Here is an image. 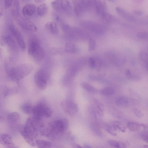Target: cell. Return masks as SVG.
<instances>
[{
	"instance_id": "4316f807",
	"label": "cell",
	"mask_w": 148,
	"mask_h": 148,
	"mask_svg": "<svg viewBox=\"0 0 148 148\" xmlns=\"http://www.w3.org/2000/svg\"><path fill=\"white\" fill-rule=\"evenodd\" d=\"M96 6V10L97 13L99 15H102L105 12L104 6L103 4L100 2H95Z\"/></svg>"
},
{
	"instance_id": "ffe728a7",
	"label": "cell",
	"mask_w": 148,
	"mask_h": 148,
	"mask_svg": "<svg viewBox=\"0 0 148 148\" xmlns=\"http://www.w3.org/2000/svg\"><path fill=\"white\" fill-rule=\"evenodd\" d=\"M111 126L116 131L118 130L123 132H124L125 131V127L120 122L114 121L112 123Z\"/></svg>"
},
{
	"instance_id": "1f68e13d",
	"label": "cell",
	"mask_w": 148,
	"mask_h": 148,
	"mask_svg": "<svg viewBox=\"0 0 148 148\" xmlns=\"http://www.w3.org/2000/svg\"><path fill=\"white\" fill-rule=\"evenodd\" d=\"M133 112L135 115L137 117L141 118L143 116V114L141 111L137 108H134Z\"/></svg>"
},
{
	"instance_id": "3957f363",
	"label": "cell",
	"mask_w": 148,
	"mask_h": 148,
	"mask_svg": "<svg viewBox=\"0 0 148 148\" xmlns=\"http://www.w3.org/2000/svg\"><path fill=\"white\" fill-rule=\"evenodd\" d=\"M28 54L36 60H42L45 55V52L40 43L37 39L33 38L29 41L28 45Z\"/></svg>"
},
{
	"instance_id": "7bdbcfd3",
	"label": "cell",
	"mask_w": 148,
	"mask_h": 148,
	"mask_svg": "<svg viewBox=\"0 0 148 148\" xmlns=\"http://www.w3.org/2000/svg\"><path fill=\"white\" fill-rule=\"evenodd\" d=\"M0 16H1L2 13V10H1V8H0Z\"/></svg>"
},
{
	"instance_id": "836d02e7",
	"label": "cell",
	"mask_w": 148,
	"mask_h": 148,
	"mask_svg": "<svg viewBox=\"0 0 148 148\" xmlns=\"http://www.w3.org/2000/svg\"><path fill=\"white\" fill-rule=\"evenodd\" d=\"M88 62L90 67L93 68L95 65V60L93 58H90L88 60Z\"/></svg>"
},
{
	"instance_id": "b9f144b4",
	"label": "cell",
	"mask_w": 148,
	"mask_h": 148,
	"mask_svg": "<svg viewBox=\"0 0 148 148\" xmlns=\"http://www.w3.org/2000/svg\"><path fill=\"white\" fill-rule=\"evenodd\" d=\"M144 148H148V145H145L143 146Z\"/></svg>"
},
{
	"instance_id": "e575fe53",
	"label": "cell",
	"mask_w": 148,
	"mask_h": 148,
	"mask_svg": "<svg viewBox=\"0 0 148 148\" xmlns=\"http://www.w3.org/2000/svg\"><path fill=\"white\" fill-rule=\"evenodd\" d=\"M13 2L12 0H6L5 1V6L6 8H8L11 5Z\"/></svg>"
},
{
	"instance_id": "9a60e30c",
	"label": "cell",
	"mask_w": 148,
	"mask_h": 148,
	"mask_svg": "<svg viewBox=\"0 0 148 148\" xmlns=\"http://www.w3.org/2000/svg\"><path fill=\"white\" fill-rule=\"evenodd\" d=\"M46 29L50 33L53 34H56L58 32L57 25L55 22L50 21L47 23L45 25Z\"/></svg>"
},
{
	"instance_id": "8fae6325",
	"label": "cell",
	"mask_w": 148,
	"mask_h": 148,
	"mask_svg": "<svg viewBox=\"0 0 148 148\" xmlns=\"http://www.w3.org/2000/svg\"><path fill=\"white\" fill-rule=\"evenodd\" d=\"M116 10L120 16L127 21L130 22H134L136 21L135 17L124 9L118 7H116Z\"/></svg>"
},
{
	"instance_id": "277c9868",
	"label": "cell",
	"mask_w": 148,
	"mask_h": 148,
	"mask_svg": "<svg viewBox=\"0 0 148 148\" xmlns=\"http://www.w3.org/2000/svg\"><path fill=\"white\" fill-rule=\"evenodd\" d=\"M68 125V121L65 119L54 121L50 123L48 128L46 129L45 133L50 135H58L66 130Z\"/></svg>"
},
{
	"instance_id": "52a82bcc",
	"label": "cell",
	"mask_w": 148,
	"mask_h": 148,
	"mask_svg": "<svg viewBox=\"0 0 148 148\" xmlns=\"http://www.w3.org/2000/svg\"><path fill=\"white\" fill-rule=\"evenodd\" d=\"M60 105L64 112L70 116H73L77 112V106L73 102L65 100L61 102Z\"/></svg>"
},
{
	"instance_id": "7402d4cb",
	"label": "cell",
	"mask_w": 148,
	"mask_h": 148,
	"mask_svg": "<svg viewBox=\"0 0 148 148\" xmlns=\"http://www.w3.org/2000/svg\"><path fill=\"white\" fill-rule=\"evenodd\" d=\"M82 88L89 92L92 93H96L97 89L90 84L86 82H82L80 84Z\"/></svg>"
},
{
	"instance_id": "cb8c5ba5",
	"label": "cell",
	"mask_w": 148,
	"mask_h": 148,
	"mask_svg": "<svg viewBox=\"0 0 148 148\" xmlns=\"http://www.w3.org/2000/svg\"><path fill=\"white\" fill-rule=\"evenodd\" d=\"M101 94L104 96H110L113 95L114 92V89L111 87H107L100 91Z\"/></svg>"
},
{
	"instance_id": "f35d334b",
	"label": "cell",
	"mask_w": 148,
	"mask_h": 148,
	"mask_svg": "<svg viewBox=\"0 0 148 148\" xmlns=\"http://www.w3.org/2000/svg\"><path fill=\"white\" fill-rule=\"evenodd\" d=\"M84 148H92V147L89 145L88 144H85L84 146Z\"/></svg>"
},
{
	"instance_id": "e0dca14e",
	"label": "cell",
	"mask_w": 148,
	"mask_h": 148,
	"mask_svg": "<svg viewBox=\"0 0 148 148\" xmlns=\"http://www.w3.org/2000/svg\"><path fill=\"white\" fill-rule=\"evenodd\" d=\"M7 119L11 123L16 124L20 120V116L18 112H12L8 115Z\"/></svg>"
},
{
	"instance_id": "ee69618b",
	"label": "cell",
	"mask_w": 148,
	"mask_h": 148,
	"mask_svg": "<svg viewBox=\"0 0 148 148\" xmlns=\"http://www.w3.org/2000/svg\"><path fill=\"white\" fill-rule=\"evenodd\" d=\"M147 48H148V47H147Z\"/></svg>"
},
{
	"instance_id": "d6a6232c",
	"label": "cell",
	"mask_w": 148,
	"mask_h": 148,
	"mask_svg": "<svg viewBox=\"0 0 148 148\" xmlns=\"http://www.w3.org/2000/svg\"><path fill=\"white\" fill-rule=\"evenodd\" d=\"M101 16L106 21H109L112 18V16L110 14L105 12Z\"/></svg>"
},
{
	"instance_id": "603a6c76",
	"label": "cell",
	"mask_w": 148,
	"mask_h": 148,
	"mask_svg": "<svg viewBox=\"0 0 148 148\" xmlns=\"http://www.w3.org/2000/svg\"><path fill=\"white\" fill-rule=\"evenodd\" d=\"M65 50L69 53H75L77 51L76 47L73 43L71 42H67L66 44Z\"/></svg>"
},
{
	"instance_id": "7c38bea8",
	"label": "cell",
	"mask_w": 148,
	"mask_h": 148,
	"mask_svg": "<svg viewBox=\"0 0 148 148\" xmlns=\"http://www.w3.org/2000/svg\"><path fill=\"white\" fill-rule=\"evenodd\" d=\"M20 23L24 28L32 32H36L37 27L35 24L27 19H23L20 21Z\"/></svg>"
},
{
	"instance_id": "ba28073f",
	"label": "cell",
	"mask_w": 148,
	"mask_h": 148,
	"mask_svg": "<svg viewBox=\"0 0 148 148\" xmlns=\"http://www.w3.org/2000/svg\"><path fill=\"white\" fill-rule=\"evenodd\" d=\"M10 31L11 34L16 38L19 47L23 50H24L26 48L25 43L20 32L14 25L9 27Z\"/></svg>"
},
{
	"instance_id": "4fadbf2b",
	"label": "cell",
	"mask_w": 148,
	"mask_h": 148,
	"mask_svg": "<svg viewBox=\"0 0 148 148\" xmlns=\"http://www.w3.org/2000/svg\"><path fill=\"white\" fill-rule=\"evenodd\" d=\"M36 6L33 3H29L26 4L22 9V13L25 16H30L35 12Z\"/></svg>"
},
{
	"instance_id": "74e56055",
	"label": "cell",
	"mask_w": 148,
	"mask_h": 148,
	"mask_svg": "<svg viewBox=\"0 0 148 148\" xmlns=\"http://www.w3.org/2000/svg\"><path fill=\"white\" fill-rule=\"evenodd\" d=\"M73 147L74 148H84V147H82L79 145L76 144H73Z\"/></svg>"
},
{
	"instance_id": "2e32d148",
	"label": "cell",
	"mask_w": 148,
	"mask_h": 148,
	"mask_svg": "<svg viewBox=\"0 0 148 148\" xmlns=\"http://www.w3.org/2000/svg\"><path fill=\"white\" fill-rule=\"evenodd\" d=\"M127 127L128 130L132 132H136L139 131L142 127L145 128V126L143 124L130 122L127 124Z\"/></svg>"
},
{
	"instance_id": "60d3db41",
	"label": "cell",
	"mask_w": 148,
	"mask_h": 148,
	"mask_svg": "<svg viewBox=\"0 0 148 148\" xmlns=\"http://www.w3.org/2000/svg\"><path fill=\"white\" fill-rule=\"evenodd\" d=\"M4 119V117H3L2 116H1L0 118V122H1L2 121H3Z\"/></svg>"
},
{
	"instance_id": "f1b7e54d",
	"label": "cell",
	"mask_w": 148,
	"mask_h": 148,
	"mask_svg": "<svg viewBox=\"0 0 148 148\" xmlns=\"http://www.w3.org/2000/svg\"><path fill=\"white\" fill-rule=\"evenodd\" d=\"M95 105L97 112L100 114H102L103 112L104 108L103 105L98 101L95 100Z\"/></svg>"
},
{
	"instance_id": "f546056e",
	"label": "cell",
	"mask_w": 148,
	"mask_h": 148,
	"mask_svg": "<svg viewBox=\"0 0 148 148\" xmlns=\"http://www.w3.org/2000/svg\"><path fill=\"white\" fill-rule=\"evenodd\" d=\"M96 42L94 39L90 38L89 40L88 49L90 51L93 50L96 47Z\"/></svg>"
},
{
	"instance_id": "8992f818",
	"label": "cell",
	"mask_w": 148,
	"mask_h": 148,
	"mask_svg": "<svg viewBox=\"0 0 148 148\" xmlns=\"http://www.w3.org/2000/svg\"><path fill=\"white\" fill-rule=\"evenodd\" d=\"M34 82L37 86L40 89H46L47 86V80L46 72L42 69L38 71L34 75Z\"/></svg>"
},
{
	"instance_id": "44dd1931",
	"label": "cell",
	"mask_w": 148,
	"mask_h": 148,
	"mask_svg": "<svg viewBox=\"0 0 148 148\" xmlns=\"http://www.w3.org/2000/svg\"><path fill=\"white\" fill-rule=\"evenodd\" d=\"M47 11V6L45 3H42L40 4L37 8V13L40 16H43L45 15Z\"/></svg>"
},
{
	"instance_id": "d590c367",
	"label": "cell",
	"mask_w": 148,
	"mask_h": 148,
	"mask_svg": "<svg viewBox=\"0 0 148 148\" xmlns=\"http://www.w3.org/2000/svg\"><path fill=\"white\" fill-rule=\"evenodd\" d=\"M125 74L126 77L129 78H132V75L131 72L129 69H127L126 70L125 72Z\"/></svg>"
},
{
	"instance_id": "d4e9b609",
	"label": "cell",
	"mask_w": 148,
	"mask_h": 148,
	"mask_svg": "<svg viewBox=\"0 0 148 148\" xmlns=\"http://www.w3.org/2000/svg\"><path fill=\"white\" fill-rule=\"evenodd\" d=\"M140 60L145 65L148 64V53L145 51H141L139 54Z\"/></svg>"
},
{
	"instance_id": "4dcf8cb0",
	"label": "cell",
	"mask_w": 148,
	"mask_h": 148,
	"mask_svg": "<svg viewBox=\"0 0 148 148\" xmlns=\"http://www.w3.org/2000/svg\"><path fill=\"white\" fill-rule=\"evenodd\" d=\"M107 131L110 134L114 136L117 135L116 131H115L111 125H108L106 128Z\"/></svg>"
},
{
	"instance_id": "9c48e42d",
	"label": "cell",
	"mask_w": 148,
	"mask_h": 148,
	"mask_svg": "<svg viewBox=\"0 0 148 148\" xmlns=\"http://www.w3.org/2000/svg\"><path fill=\"white\" fill-rule=\"evenodd\" d=\"M115 102L116 105L119 107H127L133 105L134 103V101L130 98L121 96L116 99Z\"/></svg>"
},
{
	"instance_id": "5b68a950",
	"label": "cell",
	"mask_w": 148,
	"mask_h": 148,
	"mask_svg": "<svg viewBox=\"0 0 148 148\" xmlns=\"http://www.w3.org/2000/svg\"><path fill=\"white\" fill-rule=\"evenodd\" d=\"M51 110L45 104L40 103L33 107L32 114L34 116L41 118L42 117H49L52 114Z\"/></svg>"
},
{
	"instance_id": "d6986e66",
	"label": "cell",
	"mask_w": 148,
	"mask_h": 148,
	"mask_svg": "<svg viewBox=\"0 0 148 148\" xmlns=\"http://www.w3.org/2000/svg\"><path fill=\"white\" fill-rule=\"evenodd\" d=\"M36 144L39 148H51V147L50 142L41 139H37Z\"/></svg>"
},
{
	"instance_id": "ab89813d",
	"label": "cell",
	"mask_w": 148,
	"mask_h": 148,
	"mask_svg": "<svg viewBox=\"0 0 148 148\" xmlns=\"http://www.w3.org/2000/svg\"><path fill=\"white\" fill-rule=\"evenodd\" d=\"M134 12L135 13L138 15H141L142 14V12L136 10L134 11Z\"/></svg>"
},
{
	"instance_id": "8d00e7d4",
	"label": "cell",
	"mask_w": 148,
	"mask_h": 148,
	"mask_svg": "<svg viewBox=\"0 0 148 148\" xmlns=\"http://www.w3.org/2000/svg\"><path fill=\"white\" fill-rule=\"evenodd\" d=\"M142 137L144 140L148 144V133L143 134Z\"/></svg>"
},
{
	"instance_id": "ac0fdd59",
	"label": "cell",
	"mask_w": 148,
	"mask_h": 148,
	"mask_svg": "<svg viewBox=\"0 0 148 148\" xmlns=\"http://www.w3.org/2000/svg\"><path fill=\"white\" fill-rule=\"evenodd\" d=\"M108 144L114 148H126V145L123 142L114 140L108 141Z\"/></svg>"
},
{
	"instance_id": "7a4b0ae2",
	"label": "cell",
	"mask_w": 148,
	"mask_h": 148,
	"mask_svg": "<svg viewBox=\"0 0 148 148\" xmlns=\"http://www.w3.org/2000/svg\"><path fill=\"white\" fill-rule=\"evenodd\" d=\"M32 68L30 66L23 65L9 69L7 72L11 79L18 83L20 80L30 73Z\"/></svg>"
},
{
	"instance_id": "5bb4252c",
	"label": "cell",
	"mask_w": 148,
	"mask_h": 148,
	"mask_svg": "<svg viewBox=\"0 0 148 148\" xmlns=\"http://www.w3.org/2000/svg\"><path fill=\"white\" fill-rule=\"evenodd\" d=\"M60 11H63L67 14H70L72 12V7L69 1L60 0Z\"/></svg>"
},
{
	"instance_id": "83f0119b",
	"label": "cell",
	"mask_w": 148,
	"mask_h": 148,
	"mask_svg": "<svg viewBox=\"0 0 148 148\" xmlns=\"http://www.w3.org/2000/svg\"><path fill=\"white\" fill-rule=\"evenodd\" d=\"M137 36L140 39L148 41V31H140L137 33Z\"/></svg>"
},
{
	"instance_id": "6da1fadb",
	"label": "cell",
	"mask_w": 148,
	"mask_h": 148,
	"mask_svg": "<svg viewBox=\"0 0 148 148\" xmlns=\"http://www.w3.org/2000/svg\"><path fill=\"white\" fill-rule=\"evenodd\" d=\"M41 118L33 116L28 118L25 125L19 127V132L26 142L32 146L36 145V138L39 132L41 133L44 129Z\"/></svg>"
},
{
	"instance_id": "30bf717a",
	"label": "cell",
	"mask_w": 148,
	"mask_h": 148,
	"mask_svg": "<svg viewBox=\"0 0 148 148\" xmlns=\"http://www.w3.org/2000/svg\"><path fill=\"white\" fill-rule=\"evenodd\" d=\"M0 143L4 146L5 148H17L14 143L11 136L7 134H1Z\"/></svg>"
},
{
	"instance_id": "484cf974",
	"label": "cell",
	"mask_w": 148,
	"mask_h": 148,
	"mask_svg": "<svg viewBox=\"0 0 148 148\" xmlns=\"http://www.w3.org/2000/svg\"><path fill=\"white\" fill-rule=\"evenodd\" d=\"M33 107L30 105L26 104L22 106L21 109L25 113L30 114L32 113Z\"/></svg>"
}]
</instances>
